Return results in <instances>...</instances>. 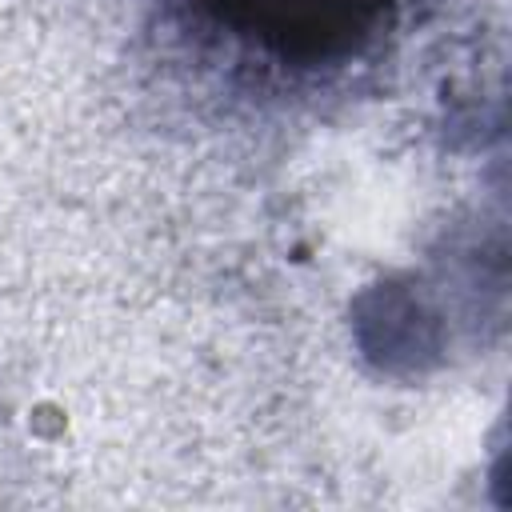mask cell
<instances>
[{"label":"cell","instance_id":"1","mask_svg":"<svg viewBox=\"0 0 512 512\" xmlns=\"http://www.w3.org/2000/svg\"><path fill=\"white\" fill-rule=\"evenodd\" d=\"M268 64L312 72L356 56L404 0H188Z\"/></svg>","mask_w":512,"mask_h":512}]
</instances>
